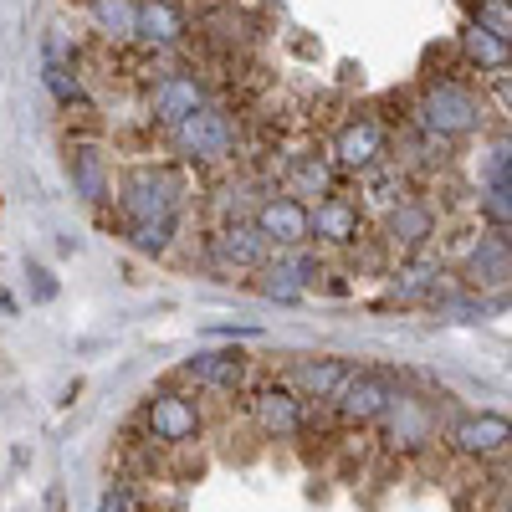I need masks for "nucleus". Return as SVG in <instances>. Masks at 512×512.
<instances>
[{
    "label": "nucleus",
    "mask_w": 512,
    "mask_h": 512,
    "mask_svg": "<svg viewBox=\"0 0 512 512\" xmlns=\"http://www.w3.org/2000/svg\"><path fill=\"white\" fill-rule=\"evenodd\" d=\"M251 221L262 226V236L277 246V251H292V246H313V205L297 200L287 190H272L256 200Z\"/></svg>",
    "instance_id": "14"
},
{
    "label": "nucleus",
    "mask_w": 512,
    "mask_h": 512,
    "mask_svg": "<svg viewBox=\"0 0 512 512\" xmlns=\"http://www.w3.org/2000/svg\"><path fill=\"white\" fill-rule=\"evenodd\" d=\"M190 41L185 0H139V47L149 52H175Z\"/></svg>",
    "instance_id": "22"
},
{
    "label": "nucleus",
    "mask_w": 512,
    "mask_h": 512,
    "mask_svg": "<svg viewBox=\"0 0 512 512\" xmlns=\"http://www.w3.org/2000/svg\"><path fill=\"white\" fill-rule=\"evenodd\" d=\"M41 82H47V93L57 98V108H72L88 98V88H82V72L77 62H57V57H41Z\"/></svg>",
    "instance_id": "27"
},
{
    "label": "nucleus",
    "mask_w": 512,
    "mask_h": 512,
    "mask_svg": "<svg viewBox=\"0 0 512 512\" xmlns=\"http://www.w3.org/2000/svg\"><path fill=\"white\" fill-rule=\"evenodd\" d=\"M400 395H405V379L395 369L354 364V374L344 384V395L333 400V410H338V420H344V425H379L384 410H390Z\"/></svg>",
    "instance_id": "5"
},
{
    "label": "nucleus",
    "mask_w": 512,
    "mask_h": 512,
    "mask_svg": "<svg viewBox=\"0 0 512 512\" xmlns=\"http://www.w3.org/2000/svg\"><path fill=\"white\" fill-rule=\"evenodd\" d=\"M0 308H6V313H16V297H11L6 287H0Z\"/></svg>",
    "instance_id": "34"
},
{
    "label": "nucleus",
    "mask_w": 512,
    "mask_h": 512,
    "mask_svg": "<svg viewBox=\"0 0 512 512\" xmlns=\"http://www.w3.org/2000/svg\"><path fill=\"white\" fill-rule=\"evenodd\" d=\"M379 431H384V446H390L395 456H420V451H431V446L441 441L436 400H431V395H415V390H405L390 410H384Z\"/></svg>",
    "instance_id": "9"
},
{
    "label": "nucleus",
    "mask_w": 512,
    "mask_h": 512,
    "mask_svg": "<svg viewBox=\"0 0 512 512\" xmlns=\"http://www.w3.org/2000/svg\"><path fill=\"white\" fill-rule=\"evenodd\" d=\"M195 395L200 390H185V379L180 384H159V390L144 395L139 420H144V431H149L154 446L180 451V446H195L205 436V405Z\"/></svg>",
    "instance_id": "4"
},
{
    "label": "nucleus",
    "mask_w": 512,
    "mask_h": 512,
    "mask_svg": "<svg viewBox=\"0 0 512 512\" xmlns=\"http://www.w3.org/2000/svg\"><path fill=\"white\" fill-rule=\"evenodd\" d=\"M251 420H256V431H262L267 441H297L308 431V420H313V405L292 390L287 379H267V384H256L251 390Z\"/></svg>",
    "instance_id": "10"
},
{
    "label": "nucleus",
    "mask_w": 512,
    "mask_h": 512,
    "mask_svg": "<svg viewBox=\"0 0 512 512\" xmlns=\"http://www.w3.org/2000/svg\"><path fill=\"white\" fill-rule=\"evenodd\" d=\"M507 472H512V451H507Z\"/></svg>",
    "instance_id": "35"
},
{
    "label": "nucleus",
    "mask_w": 512,
    "mask_h": 512,
    "mask_svg": "<svg viewBox=\"0 0 512 512\" xmlns=\"http://www.w3.org/2000/svg\"><path fill=\"white\" fill-rule=\"evenodd\" d=\"M205 103H210V82H205L195 67H169V72H159V77L149 82V93H144V118L169 134V128L185 123L190 113H200Z\"/></svg>",
    "instance_id": "7"
},
{
    "label": "nucleus",
    "mask_w": 512,
    "mask_h": 512,
    "mask_svg": "<svg viewBox=\"0 0 512 512\" xmlns=\"http://www.w3.org/2000/svg\"><path fill=\"white\" fill-rule=\"evenodd\" d=\"M26 277H31V292H36V303H52L57 297V277L41 267V262H26Z\"/></svg>",
    "instance_id": "31"
},
{
    "label": "nucleus",
    "mask_w": 512,
    "mask_h": 512,
    "mask_svg": "<svg viewBox=\"0 0 512 512\" xmlns=\"http://www.w3.org/2000/svg\"><path fill=\"white\" fill-rule=\"evenodd\" d=\"M98 512H149V502H144V492H139V487L113 482V487H103V497H98Z\"/></svg>",
    "instance_id": "29"
},
{
    "label": "nucleus",
    "mask_w": 512,
    "mask_h": 512,
    "mask_svg": "<svg viewBox=\"0 0 512 512\" xmlns=\"http://www.w3.org/2000/svg\"><path fill=\"white\" fill-rule=\"evenodd\" d=\"M446 267L436 262L431 251H420V256H400L395 262V272H390V297L395 303H405V308H415V303H441L446 297Z\"/></svg>",
    "instance_id": "21"
},
{
    "label": "nucleus",
    "mask_w": 512,
    "mask_h": 512,
    "mask_svg": "<svg viewBox=\"0 0 512 512\" xmlns=\"http://www.w3.org/2000/svg\"><path fill=\"white\" fill-rule=\"evenodd\" d=\"M456 52H461L466 67L482 72V77L512 72V41L497 36V31H487V26H477V21H466V26L456 31Z\"/></svg>",
    "instance_id": "24"
},
{
    "label": "nucleus",
    "mask_w": 512,
    "mask_h": 512,
    "mask_svg": "<svg viewBox=\"0 0 512 512\" xmlns=\"http://www.w3.org/2000/svg\"><path fill=\"white\" fill-rule=\"evenodd\" d=\"M118 226L139 221H185L190 205V180L180 164H134L118 180Z\"/></svg>",
    "instance_id": "2"
},
{
    "label": "nucleus",
    "mask_w": 512,
    "mask_h": 512,
    "mask_svg": "<svg viewBox=\"0 0 512 512\" xmlns=\"http://www.w3.org/2000/svg\"><path fill=\"white\" fill-rule=\"evenodd\" d=\"M82 21L108 47L139 41V0H82Z\"/></svg>",
    "instance_id": "25"
},
{
    "label": "nucleus",
    "mask_w": 512,
    "mask_h": 512,
    "mask_svg": "<svg viewBox=\"0 0 512 512\" xmlns=\"http://www.w3.org/2000/svg\"><path fill=\"white\" fill-rule=\"evenodd\" d=\"M67 180H72V195H77L82 205H93V210H103V205L118 195L113 164H108V154H103L98 144H72V149H67Z\"/></svg>",
    "instance_id": "19"
},
{
    "label": "nucleus",
    "mask_w": 512,
    "mask_h": 512,
    "mask_svg": "<svg viewBox=\"0 0 512 512\" xmlns=\"http://www.w3.org/2000/svg\"><path fill=\"white\" fill-rule=\"evenodd\" d=\"M487 103L512 123V72H502V77H487Z\"/></svg>",
    "instance_id": "30"
},
{
    "label": "nucleus",
    "mask_w": 512,
    "mask_h": 512,
    "mask_svg": "<svg viewBox=\"0 0 512 512\" xmlns=\"http://www.w3.org/2000/svg\"><path fill=\"white\" fill-rule=\"evenodd\" d=\"M456 277L466 292H507L512 287V236L497 226H482V236L466 246Z\"/></svg>",
    "instance_id": "13"
},
{
    "label": "nucleus",
    "mask_w": 512,
    "mask_h": 512,
    "mask_svg": "<svg viewBox=\"0 0 512 512\" xmlns=\"http://www.w3.org/2000/svg\"><path fill=\"white\" fill-rule=\"evenodd\" d=\"M354 374V359H338V354H318V359H292L287 364V384L297 395H303L308 405H333L338 395H344V384Z\"/></svg>",
    "instance_id": "18"
},
{
    "label": "nucleus",
    "mask_w": 512,
    "mask_h": 512,
    "mask_svg": "<svg viewBox=\"0 0 512 512\" xmlns=\"http://www.w3.org/2000/svg\"><path fill=\"white\" fill-rule=\"evenodd\" d=\"M47 512H67V492H62L57 482L47 487Z\"/></svg>",
    "instance_id": "33"
},
{
    "label": "nucleus",
    "mask_w": 512,
    "mask_h": 512,
    "mask_svg": "<svg viewBox=\"0 0 512 512\" xmlns=\"http://www.w3.org/2000/svg\"><path fill=\"white\" fill-rule=\"evenodd\" d=\"M180 379L205 395H236L251 384V354L246 349H200L180 364Z\"/></svg>",
    "instance_id": "16"
},
{
    "label": "nucleus",
    "mask_w": 512,
    "mask_h": 512,
    "mask_svg": "<svg viewBox=\"0 0 512 512\" xmlns=\"http://www.w3.org/2000/svg\"><path fill=\"white\" fill-rule=\"evenodd\" d=\"M354 180H359V205L374 210V216H384V210H395L400 200L415 195L405 159H379L374 169H364V175H354Z\"/></svg>",
    "instance_id": "23"
},
{
    "label": "nucleus",
    "mask_w": 512,
    "mask_h": 512,
    "mask_svg": "<svg viewBox=\"0 0 512 512\" xmlns=\"http://www.w3.org/2000/svg\"><path fill=\"white\" fill-rule=\"evenodd\" d=\"M318 277H323V256L313 246H292V251H272V262L256 272L251 287L262 297H277V303H292V297H303Z\"/></svg>",
    "instance_id": "15"
},
{
    "label": "nucleus",
    "mask_w": 512,
    "mask_h": 512,
    "mask_svg": "<svg viewBox=\"0 0 512 512\" xmlns=\"http://www.w3.org/2000/svg\"><path fill=\"white\" fill-rule=\"evenodd\" d=\"M466 21H477V26L512 41V0H472V6H466Z\"/></svg>",
    "instance_id": "28"
},
{
    "label": "nucleus",
    "mask_w": 512,
    "mask_h": 512,
    "mask_svg": "<svg viewBox=\"0 0 512 512\" xmlns=\"http://www.w3.org/2000/svg\"><path fill=\"white\" fill-rule=\"evenodd\" d=\"M180 226H185V221H139V226H118V236L134 246L139 256H154V262H159V256L175 251Z\"/></svg>",
    "instance_id": "26"
},
{
    "label": "nucleus",
    "mask_w": 512,
    "mask_h": 512,
    "mask_svg": "<svg viewBox=\"0 0 512 512\" xmlns=\"http://www.w3.org/2000/svg\"><path fill=\"white\" fill-rule=\"evenodd\" d=\"M169 149H175L180 164H195V169H216V164H231L241 154V118L210 98L200 113H190L185 123L169 128Z\"/></svg>",
    "instance_id": "3"
},
{
    "label": "nucleus",
    "mask_w": 512,
    "mask_h": 512,
    "mask_svg": "<svg viewBox=\"0 0 512 512\" xmlns=\"http://www.w3.org/2000/svg\"><path fill=\"white\" fill-rule=\"evenodd\" d=\"M497 512H512V472L497 482Z\"/></svg>",
    "instance_id": "32"
},
{
    "label": "nucleus",
    "mask_w": 512,
    "mask_h": 512,
    "mask_svg": "<svg viewBox=\"0 0 512 512\" xmlns=\"http://www.w3.org/2000/svg\"><path fill=\"white\" fill-rule=\"evenodd\" d=\"M436 236H441V210L425 195H410L379 216V246L390 256H420V251H431Z\"/></svg>",
    "instance_id": "12"
},
{
    "label": "nucleus",
    "mask_w": 512,
    "mask_h": 512,
    "mask_svg": "<svg viewBox=\"0 0 512 512\" xmlns=\"http://www.w3.org/2000/svg\"><path fill=\"white\" fill-rule=\"evenodd\" d=\"M410 123L420 134H431L441 144H461V139H477L487 128V98L477 88H466L461 77H431L420 88Z\"/></svg>",
    "instance_id": "1"
},
{
    "label": "nucleus",
    "mask_w": 512,
    "mask_h": 512,
    "mask_svg": "<svg viewBox=\"0 0 512 512\" xmlns=\"http://www.w3.org/2000/svg\"><path fill=\"white\" fill-rule=\"evenodd\" d=\"M277 190H287V195H297V200L318 205L323 195L338 190V164H333V154H323V149L292 154V159L282 164V175H277Z\"/></svg>",
    "instance_id": "20"
},
{
    "label": "nucleus",
    "mask_w": 512,
    "mask_h": 512,
    "mask_svg": "<svg viewBox=\"0 0 512 512\" xmlns=\"http://www.w3.org/2000/svg\"><path fill=\"white\" fill-rule=\"evenodd\" d=\"M272 241L262 236V226H256L251 216L241 221H226L216 236H210L205 241V262L210 267H216V272H226V277H256V272H262L267 262H272Z\"/></svg>",
    "instance_id": "8"
},
{
    "label": "nucleus",
    "mask_w": 512,
    "mask_h": 512,
    "mask_svg": "<svg viewBox=\"0 0 512 512\" xmlns=\"http://www.w3.org/2000/svg\"><path fill=\"white\" fill-rule=\"evenodd\" d=\"M364 226H369V210L344 195V190H333L313 205V246H328V251H354L364 241Z\"/></svg>",
    "instance_id": "17"
},
{
    "label": "nucleus",
    "mask_w": 512,
    "mask_h": 512,
    "mask_svg": "<svg viewBox=\"0 0 512 512\" xmlns=\"http://www.w3.org/2000/svg\"><path fill=\"white\" fill-rule=\"evenodd\" d=\"M328 154L344 175H364V169H374L379 159H390V123L374 118V113H349L333 128Z\"/></svg>",
    "instance_id": "11"
},
{
    "label": "nucleus",
    "mask_w": 512,
    "mask_h": 512,
    "mask_svg": "<svg viewBox=\"0 0 512 512\" xmlns=\"http://www.w3.org/2000/svg\"><path fill=\"white\" fill-rule=\"evenodd\" d=\"M446 451L472 461V466H492L507 461L512 451V420L502 410H466L446 425Z\"/></svg>",
    "instance_id": "6"
}]
</instances>
